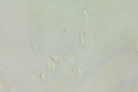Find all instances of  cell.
I'll list each match as a JSON object with an SVG mask.
<instances>
[{"label":"cell","mask_w":138,"mask_h":92,"mask_svg":"<svg viewBox=\"0 0 138 92\" xmlns=\"http://www.w3.org/2000/svg\"><path fill=\"white\" fill-rule=\"evenodd\" d=\"M47 66H48V69L51 70V71H54L55 69H56V66H55L54 62L52 60H51V59H48V61H47Z\"/></svg>","instance_id":"3"},{"label":"cell","mask_w":138,"mask_h":92,"mask_svg":"<svg viewBox=\"0 0 138 92\" xmlns=\"http://www.w3.org/2000/svg\"><path fill=\"white\" fill-rule=\"evenodd\" d=\"M52 58L54 59V61H54V63H58V64H59V63H60V60H59L58 58Z\"/></svg>","instance_id":"5"},{"label":"cell","mask_w":138,"mask_h":92,"mask_svg":"<svg viewBox=\"0 0 138 92\" xmlns=\"http://www.w3.org/2000/svg\"><path fill=\"white\" fill-rule=\"evenodd\" d=\"M73 72L75 73V75L78 78H81V77H83V72L78 65H76L73 68Z\"/></svg>","instance_id":"2"},{"label":"cell","mask_w":138,"mask_h":92,"mask_svg":"<svg viewBox=\"0 0 138 92\" xmlns=\"http://www.w3.org/2000/svg\"><path fill=\"white\" fill-rule=\"evenodd\" d=\"M62 56L64 58V59L69 64H73L75 63V58H74L72 55L68 54V53H65V52H63L62 53Z\"/></svg>","instance_id":"1"},{"label":"cell","mask_w":138,"mask_h":92,"mask_svg":"<svg viewBox=\"0 0 138 92\" xmlns=\"http://www.w3.org/2000/svg\"><path fill=\"white\" fill-rule=\"evenodd\" d=\"M30 45H31V47L34 49V51L37 52V50H38V46H37V44L34 41H31L30 42Z\"/></svg>","instance_id":"4"}]
</instances>
